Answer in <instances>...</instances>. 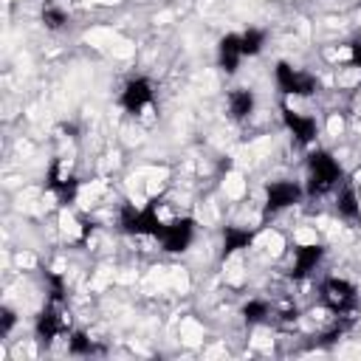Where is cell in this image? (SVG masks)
I'll return each mask as SVG.
<instances>
[{
    "label": "cell",
    "instance_id": "5",
    "mask_svg": "<svg viewBox=\"0 0 361 361\" xmlns=\"http://www.w3.org/2000/svg\"><path fill=\"white\" fill-rule=\"evenodd\" d=\"M68 324H71V319H68L62 302H51L48 299V305L39 310V316L34 322V333H37V338L42 344H51L54 338H59V336L68 333Z\"/></svg>",
    "mask_w": 361,
    "mask_h": 361
},
{
    "label": "cell",
    "instance_id": "7",
    "mask_svg": "<svg viewBox=\"0 0 361 361\" xmlns=\"http://www.w3.org/2000/svg\"><path fill=\"white\" fill-rule=\"evenodd\" d=\"M195 240V220L192 217H175L169 223H164V231L158 237L161 248L166 254H183Z\"/></svg>",
    "mask_w": 361,
    "mask_h": 361
},
{
    "label": "cell",
    "instance_id": "22",
    "mask_svg": "<svg viewBox=\"0 0 361 361\" xmlns=\"http://www.w3.org/2000/svg\"><path fill=\"white\" fill-rule=\"evenodd\" d=\"M350 62L361 71V39H355V42L350 45Z\"/></svg>",
    "mask_w": 361,
    "mask_h": 361
},
{
    "label": "cell",
    "instance_id": "20",
    "mask_svg": "<svg viewBox=\"0 0 361 361\" xmlns=\"http://www.w3.org/2000/svg\"><path fill=\"white\" fill-rule=\"evenodd\" d=\"M45 279H48V299L51 302H65V279H62V274L48 271Z\"/></svg>",
    "mask_w": 361,
    "mask_h": 361
},
{
    "label": "cell",
    "instance_id": "12",
    "mask_svg": "<svg viewBox=\"0 0 361 361\" xmlns=\"http://www.w3.org/2000/svg\"><path fill=\"white\" fill-rule=\"evenodd\" d=\"M243 56H245V54H243L240 34H226V37H220V42H217V65H220L223 73H234V71L240 68Z\"/></svg>",
    "mask_w": 361,
    "mask_h": 361
},
{
    "label": "cell",
    "instance_id": "9",
    "mask_svg": "<svg viewBox=\"0 0 361 361\" xmlns=\"http://www.w3.org/2000/svg\"><path fill=\"white\" fill-rule=\"evenodd\" d=\"M152 99H155V90H152V82L149 79H144V76H135V79H130L124 87H121V93H118V104H121V110H127V113H141L144 107H149L152 104Z\"/></svg>",
    "mask_w": 361,
    "mask_h": 361
},
{
    "label": "cell",
    "instance_id": "4",
    "mask_svg": "<svg viewBox=\"0 0 361 361\" xmlns=\"http://www.w3.org/2000/svg\"><path fill=\"white\" fill-rule=\"evenodd\" d=\"M276 87L285 93V96H313L316 87H319V79L307 71H299L288 62H276Z\"/></svg>",
    "mask_w": 361,
    "mask_h": 361
},
{
    "label": "cell",
    "instance_id": "13",
    "mask_svg": "<svg viewBox=\"0 0 361 361\" xmlns=\"http://www.w3.org/2000/svg\"><path fill=\"white\" fill-rule=\"evenodd\" d=\"M254 104H257V96L248 87H234L228 93V116L234 121H245L254 113Z\"/></svg>",
    "mask_w": 361,
    "mask_h": 361
},
{
    "label": "cell",
    "instance_id": "21",
    "mask_svg": "<svg viewBox=\"0 0 361 361\" xmlns=\"http://www.w3.org/2000/svg\"><path fill=\"white\" fill-rule=\"evenodd\" d=\"M0 319H3V322H0V336H8L11 327H14V322H17V319H14V310L3 307V310H0Z\"/></svg>",
    "mask_w": 361,
    "mask_h": 361
},
{
    "label": "cell",
    "instance_id": "10",
    "mask_svg": "<svg viewBox=\"0 0 361 361\" xmlns=\"http://www.w3.org/2000/svg\"><path fill=\"white\" fill-rule=\"evenodd\" d=\"M324 257V245L319 243H305L293 248V262H290V276L293 279H305L310 276V271H316V265Z\"/></svg>",
    "mask_w": 361,
    "mask_h": 361
},
{
    "label": "cell",
    "instance_id": "1",
    "mask_svg": "<svg viewBox=\"0 0 361 361\" xmlns=\"http://www.w3.org/2000/svg\"><path fill=\"white\" fill-rule=\"evenodd\" d=\"M158 206H161V197H149L141 209H135V203H121L118 209V226L124 234H133V237H161L164 231V220L158 214Z\"/></svg>",
    "mask_w": 361,
    "mask_h": 361
},
{
    "label": "cell",
    "instance_id": "15",
    "mask_svg": "<svg viewBox=\"0 0 361 361\" xmlns=\"http://www.w3.org/2000/svg\"><path fill=\"white\" fill-rule=\"evenodd\" d=\"M336 212H338L344 220H350V223H358V220H361V200H358V192H355L350 183H344V189L338 192Z\"/></svg>",
    "mask_w": 361,
    "mask_h": 361
},
{
    "label": "cell",
    "instance_id": "16",
    "mask_svg": "<svg viewBox=\"0 0 361 361\" xmlns=\"http://www.w3.org/2000/svg\"><path fill=\"white\" fill-rule=\"evenodd\" d=\"M68 353L71 355H90V353H99V347L93 344V338L87 333L76 330V333L68 336Z\"/></svg>",
    "mask_w": 361,
    "mask_h": 361
},
{
    "label": "cell",
    "instance_id": "18",
    "mask_svg": "<svg viewBox=\"0 0 361 361\" xmlns=\"http://www.w3.org/2000/svg\"><path fill=\"white\" fill-rule=\"evenodd\" d=\"M268 313H271V305H268L265 299H251V302L243 305V319H245L248 324H259V322H265Z\"/></svg>",
    "mask_w": 361,
    "mask_h": 361
},
{
    "label": "cell",
    "instance_id": "14",
    "mask_svg": "<svg viewBox=\"0 0 361 361\" xmlns=\"http://www.w3.org/2000/svg\"><path fill=\"white\" fill-rule=\"evenodd\" d=\"M254 237H257V231H251V228L228 226V228L223 231V248H220V257L226 259V257H231V254H237V251L248 248V245L254 243Z\"/></svg>",
    "mask_w": 361,
    "mask_h": 361
},
{
    "label": "cell",
    "instance_id": "8",
    "mask_svg": "<svg viewBox=\"0 0 361 361\" xmlns=\"http://www.w3.org/2000/svg\"><path fill=\"white\" fill-rule=\"evenodd\" d=\"M45 186H48V192L59 200V206H71V203L76 200V195H79V178H76L73 172L62 169L59 161H54V164L48 166Z\"/></svg>",
    "mask_w": 361,
    "mask_h": 361
},
{
    "label": "cell",
    "instance_id": "17",
    "mask_svg": "<svg viewBox=\"0 0 361 361\" xmlns=\"http://www.w3.org/2000/svg\"><path fill=\"white\" fill-rule=\"evenodd\" d=\"M240 42H243V54L245 56H257L265 45V31L262 28H248L240 34Z\"/></svg>",
    "mask_w": 361,
    "mask_h": 361
},
{
    "label": "cell",
    "instance_id": "6",
    "mask_svg": "<svg viewBox=\"0 0 361 361\" xmlns=\"http://www.w3.org/2000/svg\"><path fill=\"white\" fill-rule=\"evenodd\" d=\"M305 195V189L296 183V180H271L265 186V206H262V217L268 214H276L293 203H299Z\"/></svg>",
    "mask_w": 361,
    "mask_h": 361
},
{
    "label": "cell",
    "instance_id": "19",
    "mask_svg": "<svg viewBox=\"0 0 361 361\" xmlns=\"http://www.w3.org/2000/svg\"><path fill=\"white\" fill-rule=\"evenodd\" d=\"M42 23H45V28L59 31V28L68 23V14H65V8H59V6H45V8H42Z\"/></svg>",
    "mask_w": 361,
    "mask_h": 361
},
{
    "label": "cell",
    "instance_id": "2",
    "mask_svg": "<svg viewBox=\"0 0 361 361\" xmlns=\"http://www.w3.org/2000/svg\"><path fill=\"white\" fill-rule=\"evenodd\" d=\"M341 178H344L341 164H338L327 149H313V152L307 155V183H305V192H307L310 197L327 195L330 189L338 186Z\"/></svg>",
    "mask_w": 361,
    "mask_h": 361
},
{
    "label": "cell",
    "instance_id": "11",
    "mask_svg": "<svg viewBox=\"0 0 361 361\" xmlns=\"http://www.w3.org/2000/svg\"><path fill=\"white\" fill-rule=\"evenodd\" d=\"M282 121H285L288 133H290L299 144H313V141H316V118H313V116L296 113V110H290L288 104H282Z\"/></svg>",
    "mask_w": 361,
    "mask_h": 361
},
{
    "label": "cell",
    "instance_id": "3",
    "mask_svg": "<svg viewBox=\"0 0 361 361\" xmlns=\"http://www.w3.org/2000/svg\"><path fill=\"white\" fill-rule=\"evenodd\" d=\"M319 299H322V305H324L330 313L344 316V313H350V310L358 305V290H355L353 282H347V279H341V276H327V279L319 285Z\"/></svg>",
    "mask_w": 361,
    "mask_h": 361
}]
</instances>
